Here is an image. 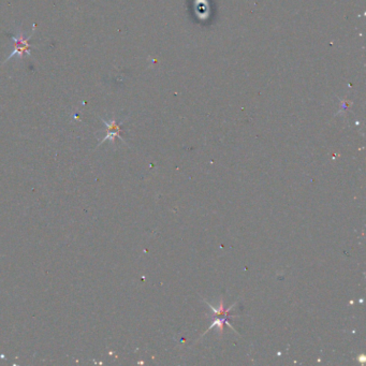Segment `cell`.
<instances>
[{
  "label": "cell",
  "instance_id": "obj_3",
  "mask_svg": "<svg viewBox=\"0 0 366 366\" xmlns=\"http://www.w3.org/2000/svg\"><path fill=\"white\" fill-rule=\"evenodd\" d=\"M358 360L360 361V362H362V363H364L365 361H366V358H365V356H364V354H362V356H360L359 358H358Z\"/></svg>",
  "mask_w": 366,
  "mask_h": 366
},
{
  "label": "cell",
  "instance_id": "obj_2",
  "mask_svg": "<svg viewBox=\"0 0 366 366\" xmlns=\"http://www.w3.org/2000/svg\"><path fill=\"white\" fill-rule=\"evenodd\" d=\"M102 120H103V124L107 127L109 132H107V136L101 141V143H103V142L106 141V140L114 141L115 137H118V138L121 139V137H120V135H119L120 127H119V125L116 123L115 119H112V120H110V121L104 120V119H102Z\"/></svg>",
  "mask_w": 366,
  "mask_h": 366
},
{
  "label": "cell",
  "instance_id": "obj_1",
  "mask_svg": "<svg viewBox=\"0 0 366 366\" xmlns=\"http://www.w3.org/2000/svg\"><path fill=\"white\" fill-rule=\"evenodd\" d=\"M35 29H36V28H33V30H32V32H31V35L28 36L27 38L25 37L24 32L21 31L20 29L17 30V35L11 36V38H12V40L14 41V46H15V47H14L13 52L9 55L8 58L5 60V62H7L10 58H12V57H14V56H17L19 59H23L24 54H26V53H27L28 55H30V53H29V49H30L29 40L31 39V37H32V35H33V32H35Z\"/></svg>",
  "mask_w": 366,
  "mask_h": 366
}]
</instances>
